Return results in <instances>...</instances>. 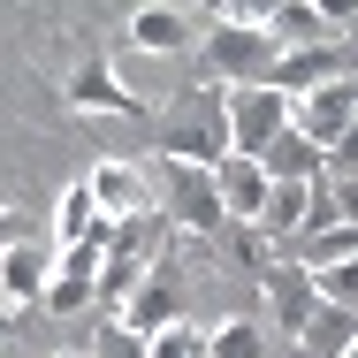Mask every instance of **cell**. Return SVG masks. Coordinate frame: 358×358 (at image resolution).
<instances>
[{
    "mask_svg": "<svg viewBox=\"0 0 358 358\" xmlns=\"http://www.w3.org/2000/svg\"><path fill=\"white\" fill-rule=\"evenodd\" d=\"M92 358H152V336L122 328V320H107V328H99V343H92Z\"/></svg>",
    "mask_w": 358,
    "mask_h": 358,
    "instance_id": "44dd1931",
    "label": "cell"
},
{
    "mask_svg": "<svg viewBox=\"0 0 358 358\" xmlns=\"http://www.w3.org/2000/svg\"><path fill=\"white\" fill-rule=\"evenodd\" d=\"M336 76H351V69H343V54H336V46H313V54H282L267 84L289 92V99H313V92H320V84H336Z\"/></svg>",
    "mask_w": 358,
    "mask_h": 358,
    "instance_id": "4fadbf2b",
    "label": "cell"
},
{
    "mask_svg": "<svg viewBox=\"0 0 358 358\" xmlns=\"http://www.w3.org/2000/svg\"><path fill=\"white\" fill-rule=\"evenodd\" d=\"M297 259H305V267H336V259H358V229H351V221H336L328 236H305V244H297Z\"/></svg>",
    "mask_w": 358,
    "mask_h": 358,
    "instance_id": "ffe728a7",
    "label": "cell"
},
{
    "mask_svg": "<svg viewBox=\"0 0 358 358\" xmlns=\"http://www.w3.org/2000/svg\"><path fill=\"white\" fill-rule=\"evenodd\" d=\"M343 358H358V343H351V351H343Z\"/></svg>",
    "mask_w": 358,
    "mask_h": 358,
    "instance_id": "484cf974",
    "label": "cell"
},
{
    "mask_svg": "<svg viewBox=\"0 0 358 358\" xmlns=\"http://www.w3.org/2000/svg\"><path fill=\"white\" fill-rule=\"evenodd\" d=\"M282 62V38L267 31V23H214V38H206V69L236 92V84H267Z\"/></svg>",
    "mask_w": 358,
    "mask_h": 358,
    "instance_id": "7a4b0ae2",
    "label": "cell"
},
{
    "mask_svg": "<svg viewBox=\"0 0 358 358\" xmlns=\"http://www.w3.org/2000/svg\"><path fill=\"white\" fill-rule=\"evenodd\" d=\"M176 305H183V275H176V259H160L115 320H122V328H138V336H160V328H176V320H183Z\"/></svg>",
    "mask_w": 358,
    "mask_h": 358,
    "instance_id": "9c48e42d",
    "label": "cell"
},
{
    "mask_svg": "<svg viewBox=\"0 0 358 358\" xmlns=\"http://www.w3.org/2000/svg\"><path fill=\"white\" fill-rule=\"evenodd\" d=\"M92 199H99V214L107 221H138V214H152V183H145V168L138 160H99L92 168Z\"/></svg>",
    "mask_w": 358,
    "mask_h": 358,
    "instance_id": "30bf717a",
    "label": "cell"
},
{
    "mask_svg": "<svg viewBox=\"0 0 358 358\" xmlns=\"http://www.w3.org/2000/svg\"><path fill=\"white\" fill-rule=\"evenodd\" d=\"M160 160H191V168H221L229 160V99L221 92H191L176 130L160 138Z\"/></svg>",
    "mask_w": 358,
    "mask_h": 358,
    "instance_id": "3957f363",
    "label": "cell"
},
{
    "mask_svg": "<svg viewBox=\"0 0 358 358\" xmlns=\"http://www.w3.org/2000/svg\"><path fill=\"white\" fill-rule=\"evenodd\" d=\"M259 289H267V313H275V328H289V343L313 328V313H320V282H313V267L305 259H289V267H259Z\"/></svg>",
    "mask_w": 358,
    "mask_h": 358,
    "instance_id": "52a82bcc",
    "label": "cell"
},
{
    "mask_svg": "<svg viewBox=\"0 0 358 358\" xmlns=\"http://www.w3.org/2000/svg\"><path fill=\"white\" fill-rule=\"evenodd\" d=\"M206 358H267V336H259V320H221L214 336H206Z\"/></svg>",
    "mask_w": 358,
    "mask_h": 358,
    "instance_id": "d6986e66",
    "label": "cell"
},
{
    "mask_svg": "<svg viewBox=\"0 0 358 358\" xmlns=\"http://www.w3.org/2000/svg\"><path fill=\"white\" fill-rule=\"evenodd\" d=\"M267 31L282 38V54H313V46H336L343 15L336 8H313V0H282V8H267Z\"/></svg>",
    "mask_w": 358,
    "mask_h": 358,
    "instance_id": "7c38bea8",
    "label": "cell"
},
{
    "mask_svg": "<svg viewBox=\"0 0 358 358\" xmlns=\"http://www.w3.org/2000/svg\"><path fill=\"white\" fill-rule=\"evenodd\" d=\"M54 358H92V351H54Z\"/></svg>",
    "mask_w": 358,
    "mask_h": 358,
    "instance_id": "d4e9b609",
    "label": "cell"
},
{
    "mask_svg": "<svg viewBox=\"0 0 358 358\" xmlns=\"http://www.w3.org/2000/svg\"><path fill=\"white\" fill-rule=\"evenodd\" d=\"M122 38H130L138 54H183V46H191V23H183V8H130Z\"/></svg>",
    "mask_w": 358,
    "mask_h": 358,
    "instance_id": "9a60e30c",
    "label": "cell"
},
{
    "mask_svg": "<svg viewBox=\"0 0 358 358\" xmlns=\"http://www.w3.org/2000/svg\"><path fill=\"white\" fill-rule=\"evenodd\" d=\"M259 168H267L275 183H320V168H328V152H320V145H313L305 130H297V122H289L282 138L267 145V152H259Z\"/></svg>",
    "mask_w": 358,
    "mask_h": 358,
    "instance_id": "5bb4252c",
    "label": "cell"
},
{
    "mask_svg": "<svg viewBox=\"0 0 358 358\" xmlns=\"http://www.w3.org/2000/svg\"><path fill=\"white\" fill-rule=\"evenodd\" d=\"M351 343H358V305H328V297H320L313 328L297 336V358H343Z\"/></svg>",
    "mask_w": 358,
    "mask_h": 358,
    "instance_id": "2e32d148",
    "label": "cell"
},
{
    "mask_svg": "<svg viewBox=\"0 0 358 358\" xmlns=\"http://www.w3.org/2000/svg\"><path fill=\"white\" fill-rule=\"evenodd\" d=\"M336 214L358 229V176H336Z\"/></svg>",
    "mask_w": 358,
    "mask_h": 358,
    "instance_id": "cb8c5ba5",
    "label": "cell"
},
{
    "mask_svg": "<svg viewBox=\"0 0 358 358\" xmlns=\"http://www.w3.org/2000/svg\"><path fill=\"white\" fill-rule=\"evenodd\" d=\"M152 358H206V336H199L191 320H176V328L152 336Z\"/></svg>",
    "mask_w": 358,
    "mask_h": 358,
    "instance_id": "7402d4cb",
    "label": "cell"
},
{
    "mask_svg": "<svg viewBox=\"0 0 358 358\" xmlns=\"http://www.w3.org/2000/svg\"><path fill=\"white\" fill-rule=\"evenodd\" d=\"M351 122H358V76H336L313 99H297V130L320 145V152H336V145L351 138Z\"/></svg>",
    "mask_w": 358,
    "mask_h": 358,
    "instance_id": "ba28073f",
    "label": "cell"
},
{
    "mask_svg": "<svg viewBox=\"0 0 358 358\" xmlns=\"http://www.w3.org/2000/svg\"><path fill=\"white\" fill-rule=\"evenodd\" d=\"M99 199H92V176H76L69 191H62V206H54V244L69 252V244H84V236H99Z\"/></svg>",
    "mask_w": 358,
    "mask_h": 358,
    "instance_id": "ac0fdd59",
    "label": "cell"
},
{
    "mask_svg": "<svg viewBox=\"0 0 358 358\" xmlns=\"http://www.w3.org/2000/svg\"><path fill=\"white\" fill-rule=\"evenodd\" d=\"M221 183V206H229V221H244V229H259V214H267V199H275V176L259 168V160H244V152H229L214 168Z\"/></svg>",
    "mask_w": 358,
    "mask_h": 358,
    "instance_id": "8fae6325",
    "label": "cell"
},
{
    "mask_svg": "<svg viewBox=\"0 0 358 358\" xmlns=\"http://www.w3.org/2000/svg\"><path fill=\"white\" fill-rule=\"evenodd\" d=\"M289 122H297V99L275 92V84H236V92H229V152L259 160Z\"/></svg>",
    "mask_w": 358,
    "mask_h": 358,
    "instance_id": "277c9868",
    "label": "cell"
},
{
    "mask_svg": "<svg viewBox=\"0 0 358 358\" xmlns=\"http://www.w3.org/2000/svg\"><path fill=\"white\" fill-rule=\"evenodd\" d=\"M305 214H313V183H275V199L259 214V236L267 244H297L305 236Z\"/></svg>",
    "mask_w": 358,
    "mask_h": 358,
    "instance_id": "e0dca14e",
    "label": "cell"
},
{
    "mask_svg": "<svg viewBox=\"0 0 358 358\" xmlns=\"http://www.w3.org/2000/svg\"><path fill=\"white\" fill-rule=\"evenodd\" d=\"M168 229H191V236H206V229H229V206H221V183L214 168H191V160H160V199H152Z\"/></svg>",
    "mask_w": 358,
    "mask_h": 358,
    "instance_id": "6da1fadb",
    "label": "cell"
},
{
    "mask_svg": "<svg viewBox=\"0 0 358 358\" xmlns=\"http://www.w3.org/2000/svg\"><path fill=\"white\" fill-rule=\"evenodd\" d=\"M54 275H62V244L46 236H31V244H8V267H0V305L8 313H31V305H46V289H54Z\"/></svg>",
    "mask_w": 358,
    "mask_h": 358,
    "instance_id": "5b68a950",
    "label": "cell"
},
{
    "mask_svg": "<svg viewBox=\"0 0 358 358\" xmlns=\"http://www.w3.org/2000/svg\"><path fill=\"white\" fill-rule=\"evenodd\" d=\"M62 99H69L76 115H145V99L122 84V69H115L107 54L76 62V69H69V84H62Z\"/></svg>",
    "mask_w": 358,
    "mask_h": 358,
    "instance_id": "8992f818",
    "label": "cell"
},
{
    "mask_svg": "<svg viewBox=\"0 0 358 358\" xmlns=\"http://www.w3.org/2000/svg\"><path fill=\"white\" fill-rule=\"evenodd\" d=\"M328 168H336V176H358V122H351V138L328 152Z\"/></svg>",
    "mask_w": 358,
    "mask_h": 358,
    "instance_id": "603a6c76",
    "label": "cell"
}]
</instances>
